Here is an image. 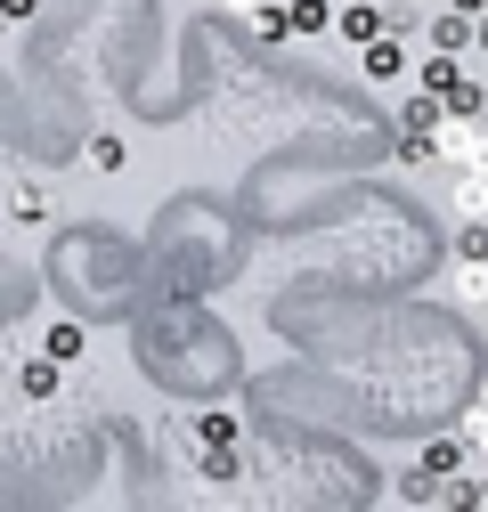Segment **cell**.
Listing matches in <instances>:
<instances>
[{"label": "cell", "mask_w": 488, "mask_h": 512, "mask_svg": "<svg viewBox=\"0 0 488 512\" xmlns=\"http://www.w3.org/2000/svg\"><path fill=\"white\" fill-rule=\"evenodd\" d=\"M49 212H57V196H49V187H25V196H17V220H25V228H41Z\"/></svg>", "instance_id": "7c38bea8"}, {"label": "cell", "mask_w": 488, "mask_h": 512, "mask_svg": "<svg viewBox=\"0 0 488 512\" xmlns=\"http://www.w3.org/2000/svg\"><path fill=\"white\" fill-rule=\"evenodd\" d=\"M448 212L456 220H488V171H456L448 179Z\"/></svg>", "instance_id": "277c9868"}, {"label": "cell", "mask_w": 488, "mask_h": 512, "mask_svg": "<svg viewBox=\"0 0 488 512\" xmlns=\"http://www.w3.org/2000/svg\"><path fill=\"white\" fill-rule=\"evenodd\" d=\"M220 9H228V17H244V25H253L261 9H277V0H220Z\"/></svg>", "instance_id": "2e32d148"}, {"label": "cell", "mask_w": 488, "mask_h": 512, "mask_svg": "<svg viewBox=\"0 0 488 512\" xmlns=\"http://www.w3.org/2000/svg\"><path fill=\"white\" fill-rule=\"evenodd\" d=\"M334 33L350 49H366L375 33H391V0H334Z\"/></svg>", "instance_id": "7a4b0ae2"}, {"label": "cell", "mask_w": 488, "mask_h": 512, "mask_svg": "<svg viewBox=\"0 0 488 512\" xmlns=\"http://www.w3.org/2000/svg\"><path fill=\"white\" fill-rule=\"evenodd\" d=\"M456 252H464V261H488V220H464L456 228Z\"/></svg>", "instance_id": "4fadbf2b"}, {"label": "cell", "mask_w": 488, "mask_h": 512, "mask_svg": "<svg viewBox=\"0 0 488 512\" xmlns=\"http://www.w3.org/2000/svg\"><path fill=\"white\" fill-rule=\"evenodd\" d=\"M464 456H472V447H464L456 431H448V439H423V447H415V464L432 472V480H448V472H464Z\"/></svg>", "instance_id": "5b68a950"}, {"label": "cell", "mask_w": 488, "mask_h": 512, "mask_svg": "<svg viewBox=\"0 0 488 512\" xmlns=\"http://www.w3.org/2000/svg\"><path fill=\"white\" fill-rule=\"evenodd\" d=\"M448 9H464V17H480V9H488V0H448Z\"/></svg>", "instance_id": "d6986e66"}, {"label": "cell", "mask_w": 488, "mask_h": 512, "mask_svg": "<svg viewBox=\"0 0 488 512\" xmlns=\"http://www.w3.org/2000/svg\"><path fill=\"white\" fill-rule=\"evenodd\" d=\"M472 57H488V9L472 17Z\"/></svg>", "instance_id": "ac0fdd59"}, {"label": "cell", "mask_w": 488, "mask_h": 512, "mask_svg": "<svg viewBox=\"0 0 488 512\" xmlns=\"http://www.w3.org/2000/svg\"><path fill=\"white\" fill-rule=\"evenodd\" d=\"M423 33H432V49H448V57H472V17L448 9V0L432 9V25H423Z\"/></svg>", "instance_id": "3957f363"}, {"label": "cell", "mask_w": 488, "mask_h": 512, "mask_svg": "<svg viewBox=\"0 0 488 512\" xmlns=\"http://www.w3.org/2000/svg\"><path fill=\"white\" fill-rule=\"evenodd\" d=\"M448 301H456V309H480V301H488V261H464V252H456V277H448Z\"/></svg>", "instance_id": "52a82bcc"}, {"label": "cell", "mask_w": 488, "mask_h": 512, "mask_svg": "<svg viewBox=\"0 0 488 512\" xmlns=\"http://www.w3.org/2000/svg\"><path fill=\"white\" fill-rule=\"evenodd\" d=\"M480 122H488V106H480Z\"/></svg>", "instance_id": "cb8c5ba5"}, {"label": "cell", "mask_w": 488, "mask_h": 512, "mask_svg": "<svg viewBox=\"0 0 488 512\" xmlns=\"http://www.w3.org/2000/svg\"><path fill=\"white\" fill-rule=\"evenodd\" d=\"M0 41H9V17H0Z\"/></svg>", "instance_id": "44dd1931"}, {"label": "cell", "mask_w": 488, "mask_h": 512, "mask_svg": "<svg viewBox=\"0 0 488 512\" xmlns=\"http://www.w3.org/2000/svg\"><path fill=\"white\" fill-rule=\"evenodd\" d=\"M41 350H49L57 366H74V358H82V326H66V317H57V326L41 334Z\"/></svg>", "instance_id": "9c48e42d"}, {"label": "cell", "mask_w": 488, "mask_h": 512, "mask_svg": "<svg viewBox=\"0 0 488 512\" xmlns=\"http://www.w3.org/2000/svg\"><path fill=\"white\" fill-rule=\"evenodd\" d=\"M25 391H33V399H49V391H57V358H41V366H25Z\"/></svg>", "instance_id": "9a60e30c"}, {"label": "cell", "mask_w": 488, "mask_h": 512, "mask_svg": "<svg viewBox=\"0 0 488 512\" xmlns=\"http://www.w3.org/2000/svg\"><path fill=\"white\" fill-rule=\"evenodd\" d=\"M399 9H423V0H399Z\"/></svg>", "instance_id": "7402d4cb"}, {"label": "cell", "mask_w": 488, "mask_h": 512, "mask_svg": "<svg viewBox=\"0 0 488 512\" xmlns=\"http://www.w3.org/2000/svg\"><path fill=\"white\" fill-rule=\"evenodd\" d=\"M440 106H448V114H480V106H488V90H480V74H456V90H448Z\"/></svg>", "instance_id": "8fae6325"}, {"label": "cell", "mask_w": 488, "mask_h": 512, "mask_svg": "<svg viewBox=\"0 0 488 512\" xmlns=\"http://www.w3.org/2000/svg\"><path fill=\"white\" fill-rule=\"evenodd\" d=\"M440 114H448V106H440L432 90H415V82H407V106H399V131H440Z\"/></svg>", "instance_id": "ba28073f"}, {"label": "cell", "mask_w": 488, "mask_h": 512, "mask_svg": "<svg viewBox=\"0 0 488 512\" xmlns=\"http://www.w3.org/2000/svg\"><path fill=\"white\" fill-rule=\"evenodd\" d=\"M472 317H480V326H488V301H480V309H472Z\"/></svg>", "instance_id": "ffe728a7"}, {"label": "cell", "mask_w": 488, "mask_h": 512, "mask_svg": "<svg viewBox=\"0 0 488 512\" xmlns=\"http://www.w3.org/2000/svg\"><path fill=\"white\" fill-rule=\"evenodd\" d=\"M456 439H464V447H472V456H488V399H480V407H464V415H456Z\"/></svg>", "instance_id": "30bf717a"}, {"label": "cell", "mask_w": 488, "mask_h": 512, "mask_svg": "<svg viewBox=\"0 0 488 512\" xmlns=\"http://www.w3.org/2000/svg\"><path fill=\"white\" fill-rule=\"evenodd\" d=\"M358 74L375 82V90H399V82L415 74V57H407V33H375V41L358 49Z\"/></svg>", "instance_id": "6da1fadb"}, {"label": "cell", "mask_w": 488, "mask_h": 512, "mask_svg": "<svg viewBox=\"0 0 488 512\" xmlns=\"http://www.w3.org/2000/svg\"><path fill=\"white\" fill-rule=\"evenodd\" d=\"M90 171H122V139H114V131L90 139Z\"/></svg>", "instance_id": "5bb4252c"}, {"label": "cell", "mask_w": 488, "mask_h": 512, "mask_svg": "<svg viewBox=\"0 0 488 512\" xmlns=\"http://www.w3.org/2000/svg\"><path fill=\"white\" fill-rule=\"evenodd\" d=\"M480 504H488V480H480Z\"/></svg>", "instance_id": "603a6c76"}, {"label": "cell", "mask_w": 488, "mask_h": 512, "mask_svg": "<svg viewBox=\"0 0 488 512\" xmlns=\"http://www.w3.org/2000/svg\"><path fill=\"white\" fill-rule=\"evenodd\" d=\"M285 25H293L301 41H326V33H334V0H285Z\"/></svg>", "instance_id": "8992f818"}, {"label": "cell", "mask_w": 488, "mask_h": 512, "mask_svg": "<svg viewBox=\"0 0 488 512\" xmlns=\"http://www.w3.org/2000/svg\"><path fill=\"white\" fill-rule=\"evenodd\" d=\"M456 171H488V122H480V139H472V155H464Z\"/></svg>", "instance_id": "e0dca14e"}]
</instances>
